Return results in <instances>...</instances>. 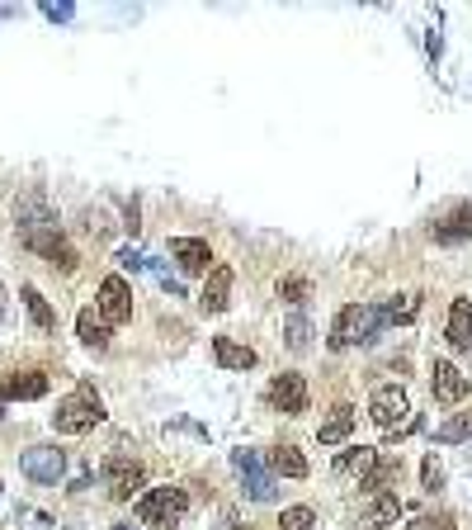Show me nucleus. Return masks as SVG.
I'll use <instances>...</instances> for the list:
<instances>
[{"instance_id": "21", "label": "nucleus", "mask_w": 472, "mask_h": 530, "mask_svg": "<svg viewBox=\"0 0 472 530\" xmlns=\"http://www.w3.org/2000/svg\"><path fill=\"white\" fill-rule=\"evenodd\" d=\"M270 469L279 473V479H308V455H302L298 445H274Z\"/></svg>"}, {"instance_id": "12", "label": "nucleus", "mask_w": 472, "mask_h": 530, "mask_svg": "<svg viewBox=\"0 0 472 530\" xmlns=\"http://www.w3.org/2000/svg\"><path fill=\"white\" fill-rule=\"evenodd\" d=\"M171 256L179 261L185 275H208L213 270V247L203 237H171Z\"/></svg>"}, {"instance_id": "33", "label": "nucleus", "mask_w": 472, "mask_h": 530, "mask_svg": "<svg viewBox=\"0 0 472 530\" xmlns=\"http://www.w3.org/2000/svg\"><path fill=\"white\" fill-rule=\"evenodd\" d=\"M401 530H449V521H439V516H415V521L401 526Z\"/></svg>"}, {"instance_id": "19", "label": "nucleus", "mask_w": 472, "mask_h": 530, "mask_svg": "<svg viewBox=\"0 0 472 530\" xmlns=\"http://www.w3.org/2000/svg\"><path fill=\"white\" fill-rule=\"evenodd\" d=\"M213 360L222 370H255V350L232 342V336H213Z\"/></svg>"}, {"instance_id": "10", "label": "nucleus", "mask_w": 472, "mask_h": 530, "mask_svg": "<svg viewBox=\"0 0 472 530\" xmlns=\"http://www.w3.org/2000/svg\"><path fill=\"white\" fill-rule=\"evenodd\" d=\"M270 407H274V412H284V417H302V412H308V379H302V374H274Z\"/></svg>"}, {"instance_id": "20", "label": "nucleus", "mask_w": 472, "mask_h": 530, "mask_svg": "<svg viewBox=\"0 0 472 530\" xmlns=\"http://www.w3.org/2000/svg\"><path fill=\"white\" fill-rule=\"evenodd\" d=\"M378 459H383V455L373 450V445H350V450L336 455V473H359V479H369Z\"/></svg>"}, {"instance_id": "25", "label": "nucleus", "mask_w": 472, "mask_h": 530, "mask_svg": "<svg viewBox=\"0 0 472 530\" xmlns=\"http://www.w3.org/2000/svg\"><path fill=\"white\" fill-rule=\"evenodd\" d=\"M439 445H458V441H472V412H453L444 426L435 431Z\"/></svg>"}, {"instance_id": "30", "label": "nucleus", "mask_w": 472, "mask_h": 530, "mask_svg": "<svg viewBox=\"0 0 472 530\" xmlns=\"http://www.w3.org/2000/svg\"><path fill=\"white\" fill-rule=\"evenodd\" d=\"M279 530H316V516H312V507H284V516H279Z\"/></svg>"}, {"instance_id": "4", "label": "nucleus", "mask_w": 472, "mask_h": 530, "mask_svg": "<svg viewBox=\"0 0 472 530\" xmlns=\"http://www.w3.org/2000/svg\"><path fill=\"white\" fill-rule=\"evenodd\" d=\"M232 465H236V473H241L246 497H251V502H274V497H279V473L265 469V459H260L255 450H236Z\"/></svg>"}, {"instance_id": "6", "label": "nucleus", "mask_w": 472, "mask_h": 530, "mask_svg": "<svg viewBox=\"0 0 472 530\" xmlns=\"http://www.w3.org/2000/svg\"><path fill=\"white\" fill-rule=\"evenodd\" d=\"M369 417L378 421L383 431H397V426H407V421H411V403H407V388H401V384H378V388H373V398H369Z\"/></svg>"}, {"instance_id": "16", "label": "nucleus", "mask_w": 472, "mask_h": 530, "mask_svg": "<svg viewBox=\"0 0 472 530\" xmlns=\"http://www.w3.org/2000/svg\"><path fill=\"white\" fill-rule=\"evenodd\" d=\"M76 336L86 342L90 350H104L109 346V336H114V327L104 322V312L100 308H80V318H76Z\"/></svg>"}, {"instance_id": "29", "label": "nucleus", "mask_w": 472, "mask_h": 530, "mask_svg": "<svg viewBox=\"0 0 472 530\" xmlns=\"http://www.w3.org/2000/svg\"><path fill=\"white\" fill-rule=\"evenodd\" d=\"M279 298H284V303H293V308H302L312 298V284L302 275H288V280H279Z\"/></svg>"}, {"instance_id": "31", "label": "nucleus", "mask_w": 472, "mask_h": 530, "mask_svg": "<svg viewBox=\"0 0 472 530\" xmlns=\"http://www.w3.org/2000/svg\"><path fill=\"white\" fill-rule=\"evenodd\" d=\"M421 483H425V493H439V488H444V469H439V459H435V455H425V465H421Z\"/></svg>"}, {"instance_id": "34", "label": "nucleus", "mask_w": 472, "mask_h": 530, "mask_svg": "<svg viewBox=\"0 0 472 530\" xmlns=\"http://www.w3.org/2000/svg\"><path fill=\"white\" fill-rule=\"evenodd\" d=\"M43 15H48L52 24H66V19L76 15V5H43Z\"/></svg>"}, {"instance_id": "36", "label": "nucleus", "mask_w": 472, "mask_h": 530, "mask_svg": "<svg viewBox=\"0 0 472 530\" xmlns=\"http://www.w3.org/2000/svg\"><path fill=\"white\" fill-rule=\"evenodd\" d=\"M114 530H128V526H114Z\"/></svg>"}, {"instance_id": "11", "label": "nucleus", "mask_w": 472, "mask_h": 530, "mask_svg": "<svg viewBox=\"0 0 472 530\" xmlns=\"http://www.w3.org/2000/svg\"><path fill=\"white\" fill-rule=\"evenodd\" d=\"M468 374L458 370L453 360H435V370H430V393H435V403H463L468 398Z\"/></svg>"}, {"instance_id": "35", "label": "nucleus", "mask_w": 472, "mask_h": 530, "mask_svg": "<svg viewBox=\"0 0 472 530\" xmlns=\"http://www.w3.org/2000/svg\"><path fill=\"white\" fill-rule=\"evenodd\" d=\"M10 318V303H5V284H0V322Z\"/></svg>"}, {"instance_id": "24", "label": "nucleus", "mask_w": 472, "mask_h": 530, "mask_svg": "<svg viewBox=\"0 0 472 530\" xmlns=\"http://www.w3.org/2000/svg\"><path fill=\"white\" fill-rule=\"evenodd\" d=\"M397 473H401V459H378V465H373V473L364 479V493H369V497H383L387 488L397 483Z\"/></svg>"}, {"instance_id": "17", "label": "nucleus", "mask_w": 472, "mask_h": 530, "mask_svg": "<svg viewBox=\"0 0 472 530\" xmlns=\"http://www.w3.org/2000/svg\"><path fill=\"white\" fill-rule=\"evenodd\" d=\"M449 346L472 350V298H453L449 303Z\"/></svg>"}, {"instance_id": "9", "label": "nucleus", "mask_w": 472, "mask_h": 530, "mask_svg": "<svg viewBox=\"0 0 472 530\" xmlns=\"http://www.w3.org/2000/svg\"><path fill=\"white\" fill-rule=\"evenodd\" d=\"M100 312L109 327H123V322H133V289L123 275H104L100 280Z\"/></svg>"}, {"instance_id": "5", "label": "nucleus", "mask_w": 472, "mask_h": 530, "mask_svg": "<svg viewBox=\"0 0 472 530\" xmlns=\"http://www.w3.org/2000/svg\"><path fill=\"white\" fill-rule=\"evenodd\" d=\"M104 488H109V497H114V502H133V497H142L147 473L128 455H109L104 459Z\"/></svg>"}, {"instance_id": "26", "label": "nucleus", "mask_w": 472, "mask_h": 530, "mask_svg": "<svg viewBox=\"0 0 472 530\" xmlns=\"http://www.w3.org/2000/svg\"><path fill=\"white\" fill-rule=\"evenodd\" d=\"M284 342H288V350H312V322L302 318V312H293V318L284 322Z\"/></svg>"}, {"instance_id": "13", "label": "nucleus", "mask_w": 472, "mask_h": 530, "mask_svg": "<svg viewBox=\"0 0 472 530\" xmlns=\"http://www.w3.org/2000/svg\"><path fill=\"white\" fill-rule=\"evenodd\" d=\"M232 303V265H213L203 280V294H199V308L203 312H227Z\"/></svg>"}, {"instance_id": "28", "label": "nucleus", "mask_w": 472, "mask_h": 530, "mask_svg": "<svg viewBox=\"0 0 472 530\" xmlns=\"http://www.w3.org/2000/svg\"><path fill=\"white\" fill-rule=\"evenodd\" d=\"M383 312H387V322H411L415 312H421V294H397Z\"/></svg>"}, {"instance_id": "22", "label": "nucleus", "mask_w": 472, "mask_h": 530, "mask_svg": "<svg viewBox=\"0 0 472 530\" xmlns=\"http://www.w3.org/2000/svg\"><path fill=\"white\" fill-rule=\"evenodd\" d=\"M19 298H24V308H29V322H34L38 332H57V312H52V303L34 289V284H24Z\"/></svg>"}, {"instance_id": "37", "label": "nucleus", "mask_w": 472, "mask_h": 530, "mask_svg": "<svg viewBox=\"0 0 472 530\" xmlns=\"http://www.w3.org/2000/svg\"><path fill=\"white\" fill-rule=\"evenodd\" d=\"M0 417H5V412H0Z\"/></svg>"}, {"instance_id": "3", "label": "nucleus", "mask_w": 472, "mask_h": 530, "mask_svg": "<svg viewBox=\"0 0 472 530\" xmlns=\"http://www.w3.org/2000/svg\"><path fill=\"white\" fill-rule=\"evenodd\" d=\"M104 421V403L95 398L90 388L72 393V398L57 403V412H52V426L62 431V436H86V431H95Z\"/></svg>"}, {"instance_id": "14", "label": "nucleus", "mask_w": 472, "mask_h": 530, "mask_svg": "<svg viewBox=\"0 0 472 530\" xmlns=\"http://www.w3.org/2000/svg\"><path fill=\"white\" fill-rule=\"evenodd\" d=\"M43 393H48V374H38V370L0 379V398H10V403H34V398H43Z\"/></svg>"}, {"instance_id": "15", "label": "nucleus", "mask_w": 472, "mask_h": 530, "mask_svg": "<svg viewBox=\"0 0 472 530\" xmlns=\"http://www.w3.org/2000/svg\"><path fill=\"white\" fill-rule=\"evenodd\" d=\"M354 407L350 403H340V407H331V417L316 426V445H340V441H350V431H354Z\"/></svg>"}, {"instance_id": "7", "label": "nucleus", "mask_w": 472, "mask_h": 530, "mask_svg": "<svg viewBox=\"0 0 472 530\" xmlns=\"http://www.w3.org/2000/svg\"><path fill=\"white\" fill-rule=\"evenodd\" d=\"M24 247L29 251H38L43 261L52 265V270H62V275H72V270L80 265V256H76V247L66 242L57 227H48V233H24Z\"/></svg>"}, {"instance_id": "32", "label": "nucleus", "mask_w": 472, "mask_h": 530, "mask_svg": "<svg viewBox=\"0 0 472 530\" xmlns=\"http://www.w3.org/2000/svg\"><path fill=\"white\" fill-rule=\"evenodd\" d=\"M114 261H118L123 270H147V256H142V251H133V247H123Z\"/></svg>"}, {"instance_id": "8", "label": "nucleus", "mask_w": 472, "mask_h": 530, "mask_svg": "<svg viewBox=\"0 0 472 530\" xmlns=\"http://www.w3.org/2000/svg\"><path fill=\"white\" fill-rule=\"evenodd\" d=\"M19 469H24V479H34V483H62V473H66V450H57V445H29V450L19 455Z\"/></svg>"}, {"instance_id": "27", "label": "nucleus", "mask_w": 472, "mask_h": 530, "mask_svg": "<svg viewBox=\"0 0 472 530\" xmlns=\"http://www.w3.org/2000/svg\"><path fill=\"white\" fill-rule=\"evenodd\" d=\"M397 516H401V497H397V493H383L378 502H373V511H369V530L397 521Z\"/></svg>"}, {"instance_id": "2", "label": "nucleus", "mask_w": 472, "mask_h": 530, "mask_svg": "<svg viewBox=\"0 0 472 530\" xmlns=\"http://www.w3.org/2000/svg\"><path fill=\"white\" fill-rule=\"evenodd\" d=\"M189 516V493L185 488H147L137 497V521L142 526H156V530H175L185 526Z\"/></svg>"}, {"instance_id": "18", "label": "nucleus", "mask_w": 472, "mask_h": 530, "mask_svg": "<svg viewBox=\"0 0 472 530\" xmlns=\"http://www.w3.org/2000/svg\"><path fill=\"white\" fill-rule=\"evenodd\" d=\"M15 219H19V233H48V227H57V213H52L38 195L15 204Z\"/></svg>"}, {"instance_id": "1", "label": "nucleus", "mask_w": 472, "mask_h": 530, "mask_svg": "<svg viewBox=\"0 0 472 530\" xmlns=\"http://www.w3.org/2000/svg\"><path fill=\"white\" fill-rule=\"evenodd\" d=\"M387 327V312L373 303H345L331 322V350H350V346H373Z\"/></svg>"}, {"instance_id": "23", "label": "nucleus", "mask_w": 472, "mask_h": 530, "mask_svg": "<svg viewBox=\"0 0 472 530\" xmlns=\"http://www.w3.org/2000/svg\"><path fill=\"white\" fill-rule=\"evenodd\" d=\"M472 237V204H458V209L435 227V242H463Z\"/></svg>"}]
</instances>
